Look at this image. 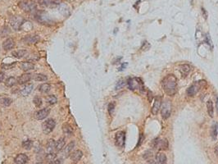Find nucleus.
Wrapping results in <instances>:
<instances>
[{
	"label": "nucleus",
	"mask_w": 218,
	"mask_h": 164,
	"mask_svg": "<svg viewBox=\"0 0 218 164\" xmlns=\"http://www.w3.org/2000/svg\"><path fill=\"white\" fill-rule=\"evenodd\" d=\"M126 65H127L126 63H125V64L122 65V66H121V67H120V68H119V71H121V70H123V68H125V67Z\"/></svg>",
	"instance_id": "obj_48"
},
{
	"label": "nucleus",
	"mask_w": 218,
	"mask_h": 164,
	"mask_svg": "<svg viewBox=\"0 0 218 164\" xmlns=\"http://www.w3.org/2000/svg\"><path fill=\"white\" fill-rule=\"evenodd\" d=\"M62 0H49V7L50 8H58L62 4Z\"/></svg>",
	"instance_id": "obj_36"
},
{
	"label": "nucleus",
	"mask_w": 218,
	"mask_h": 164,
	"mask_svg": "<svg viewBox=\"0 0 218 164\" xmlns=\"http://www.w3.org/2000/svg\"><path fill=\"white\" fill-rule=\"evenodd\" d=\"M202 12H203V16H204V18L207 19V17H208V13H207V12L205 11V9H204L203 8H202Z\"/></svg>",
	"instance_id": "obj_44"
},
{
	"label": "nucleus",
	"mask_w": 218,
	"mask_h": 164,
	"mask_svg": "<svg viewBox=\"0 0 218 164\" xmlns=\"http://www.w3.org/2000/svg\"><path fill=\"white\" fill-rule=\"evenodd\" d=\"M56 157H57V155L54 153H50V154H48L46 155V157H45V159H46V162H47V163L50 164L52 163L53 161H54L55 159H56Z\"/></svg>",
	"instance_id": "obj_30"
},
{
	"label": "nucleus",
	"mask_w": 218,
	"mask_h": 164,
	"mask_svg": "<svg viewBox=\"0 0 218 164\" xmlns=\"http://www.w3.org/2000/svg\"><path fill=\"white\" fill-rule=\"evenodd\" d=\"M216 106H217V112L218 113V98H217V104H216Z\"/></svg>",
	"instance_id": "obj_49"
},
{
	"label": "nucleus",
	"mask_w": 218,
	"mask_h": 164,
	"mask_svg": "<svg viewBox=\"0 0 218 164\" xmlns=\"http://www.w3.org/2000/svg\"><path fill=\"white\" fill-rule=\"evenodd\" d=\"M16 66V62H13V63H10V64H3L1 66V67L3 68V69H5V70H10L12 69L13 67H15Z\"/></svg>",
	"instance_id": "obj_38"
},
{
	"label": "nucleus",
	"mask_w": 218,
	"mask_h": 164,
	"mask_svg": "<svg viewBox=\"0 0 218 164\" xmlns=\"http://www.w3.org/2000/svg\"><path fill=\"white\" fill-rule=\"evenodd\" d=\"M147 96H148V99H149V102H151V101L153 100V98H154V96H153V93H152V92H151L150 90H149V91H148V95H147Z\"/></svg>",
	"instance_id": "obj_43"
},
{
	"label": "nucleus",
	"mask_w": 218,
	"mask_h": 164,
	"mask_svg": "<svg viewBox=\"0 0 218 164\" xmlns=\"http://www.w3.org/2000/svg\"><path fill=\"white\" fill-rule=\"evenodd\" d=\"M50 113V108H45L43 109L37 111L35 113V117L37 120H43L46 118Z\"/></svg>",
	"instance_id": "obj_12"
},
{
	"label": "nucleus",
	"mask_w": 218,
	"mask_h": 164,
	"mask_svg": "<svg viewBox=\"0 0 218 164\" xmlns=\"http://www.w3.org/2000/svg\"><path fill=\"white\" fill-rule=\"evenodd\" d=\"M50 164H61V161L58 160V159H55L54 161H53L52 163H50Z\"/></svg>",
	"instance_id": "obj_46"
},
{
	"label": "nucleus",
	"mask_w": 218,
	"mask_h": 164,
	"mask_svg": "<svg viewBox=\"0 0 218 164\" xmlns=\"http://www.w3.org/2000/svg\"><path fill=\"white\" fill-rule=\"evenodd\" d=\"M125 85V81L123 80H120L119 81L117 82V85H116V90H120V89H121L122 87H124Z\"/></svg>",
	"instance_id": "obj_40"
},
{
	"label": "nucleus",
	"mask_w": 218,
	"mask_h": 164,
	"mask_svg": "<svg viewBox=\"0 0 218 164\" xmlns=\"http://www.w3.org/2000/svg\"><path fill=\"white\" fill-rule=\"evenodd\" d=\"M21 69H22L25 71H28L30 70L35 69V64L30 62H22L20 63Z\"/></svg>",
	"instance_id": "obj_20"
},
{
	"label": "nucleus",
	"mask_w": 218,
	"mask_h": 164,
	"mask_svg": "<svg viewBox=\"0 0 218 164\" xmlns=\"http://www.w3.org/2000/svg\"><path fill=\"white\" fill-rule=\"evenodd\" d=\"M18 6L21 10H23L25 12H33L36 10L37 8L36 3L32 0H21L19 2Z\"/></svg>",
	"instance_id": "obj_3"
},
{
	"label": "nucleus",
	"mask_w": 218,
	"mask_h": 164,
	"mask_svg": "<svg viewBox=\"0 0 218 164\" xmlns=\"http://www.w3.org/2000/svg\"><path fill=\"white\" fill-rule=\"evenodd\" d=\"M115 108V104L114 103H110L108 104V112L110 114H112L113 113Z\"/></svg>",
	"instance_id": "obj_42"
},
{
	"label": "nucleus",
	"mask_w": 218,
	"mask_h": 164,
	"mask_svg": "<svg viewBox=\"0 0 218 164\" xmlns=\"http://www.w3.org/2000/svg\"><path fill=\"white\" fill-rule=\"evenodd\" d=\"M214 152H215V154H216V156L218 158V145L216 146V148H215V150H214Z\"/></svg>",
	"instance_id": "obj_47"
},
{
	"label": "nucleus",
	"mask_w": 218,
	"mask_h": 164,
	"mask_svg": "<svg viewBox=\"0 0 218 164\" xmlns=\"http://www.w3.org/2000/svg\"><path fill=\"white\" fill-rule=\"evenodd\" d=\"M32 145H33V141L30 139H27L22 142V147L26 150H30L32 148Z\"/></svg>",
	"instance_id": "obj_35"
},
{
	"label": "nucleus",
	"mask_w": 218,
	"mask_h": 164,
	"mask_svg": "<svg viewBox=\"0 0 218 164\" xmlns=\"http://www.w3.org/2000/svg\"><path fill=\"white\" fill-rule=\"evenodd\" d=\"M179 71H180V72L181 73V75H183L184 77H185V76H187L189 73L190 72L191 67H190V66L188 64L180 65V66H179Z\"/></svg>",
	"instance_id": "obj_18"
},
{
	"label": "nucleus",
	"mask_w": 218,
	"mask_h": 164,
	"mask_svg": "<svg viewBox=\"0 0 218 164\" xmlns=\"http://www.w3.org/2000/svg\"><path fill=\"white\" fill-rule=\"evenodd\" d=\"M127 85H128V88L131 90H138L143 91L144 89V83H143L142 80L137 78V77L129 78L127 80Z\"/></svg>",
	"instance_id": "obj_2"
},
{
	"label": "nucleus",
	"mask_w": 218,
	"mask_h": 164,
	"mask_svg": "<svg viewBox=\"0 0 218 164\" xmlns=\"http://www.w3.org/2000/svg\"><path fill=\"white\" fill-rule=\"evenodd\" d=\"M32 78L35 80V81H45V80H47V76L44 74H35L33 76H32Z\"/></svg>",
	"instance_id": "obj_29"
},
{
	"label": "nucleus",
	"mask_w": 218,
	"mask_h": 164,
	"mask_svg": "<svg viewBox=\"0 0 218 164\" xmlns=\"http://www.w3.org/2000/svg\"><path fill=\"white\" fill-rule=\"evenodd\" d=\"M3 80H4V73L3 72H0V83L3 82Z\"/></svg>",
	"instance_id": "obj_45"
},
{
	"label": "nucleus",
	"mask_w": 218,
	"mask_h": 164,
	"mask_svg": "<svg viewBox=\"0 0 218 164\" xmlns=\"http://www.w3.org/2000/svg\"><path fill=\"white\" fill-rule=\"evenodd\" d=\"M26 54V50L25 49H20L17 50V51H13L12 53V55L13 57H15L16 58H23L25 55Z\"/></svg>",
	"instance_id": "obj_27"
},
{
	"label": "nucleus",
	"mask_w": 218,
	"mask_h": 164,
	"mask_svg": "<svg viewBox=\"0 0 218 164\" xmlns=\"http://www.w3.org/2000/svg\"><path fill=\"white\" fill-rule=\"evenodd\" d=\"M46 101H47V103H48L49 104L53 105L58 102V99H57V97H56L55 95H49V96H47V98H46Z\"/></svg>",
	"instance_id": "obj_32"
},
{
	"label": "nucleus",
	"mask_w": 218,
	"mask_h": 164,
	"mask_svg": "<svg viewBox=\"0 0 218 164\" xmlns=\"http://www.w3.org/2000/svg\"><path fill=\"white\" fill-rule=\"evenodd\" d=\"M55 126H56V122H55V121L53 119L49 118V119L46 120L45 122L42 124L43 132L46 134H50L55 128Z\"/></svg>",
	"instance_id": "obj_6"
},
{
	"label": "nucleus",
	"mask_w": 218,
	"mask_h": 164,
	"mask_svg": "<svg viewBox=\"0 0 218 164\" xmlns=\"http://www.w3.org/2000/svg\"><path fill=\"white\" fill-rule=\"evenodd\" d=\"M31 79H32L31 74H30V73H25V74L21 75L20 77L18 78L17 83H19L20 85H24V84L28 83Z\"/></svg>",
	"instance_id": "obj_16"
},
{
	"label": "nucleus",
	"mask_w": 218,
	"mask_h": 164,
	"mask_svg": "<svg viewBox=\"0 0 218 164\" xmlns=\"http://www.w3.org/2000/svg\"><path fill=\"white\" fill-rule=\"evenodd\" d=\"M36 164H45V163H36Z\"/></svg>",
	"instance_id": "obj_50"
},
{
	"label": "nucleus",
	"mask_w": 218,
	"mask_h": 164,
	"mask_svg": "<svg viewBox=\"0 0 218 164\" xmlns=\"http://www.w3.org/2000/svg\"><path fill=\"white\" fill-rule=\"evenodd\" d=\"M32 90H33V85L32 84H28V85H25L22 90H21V95H22V96H24V97L28 96L31 93Z\"/></svg>",
	"instance_id": "obj_23"
},
{
	"label": "nucleus",
	"mask_w": 218,
	"mask_h": 164,
	"mask_svg": "<svg viewBox=\"0 0 218 164\" xmlns=\"http://www.w3.org/2000/svg\"><path fill=\"white\" fill-rule=\"evenodd\" d=\"M115 141H116V144L118 147L120 148L124 147L125 141V134L124 131H119L116 134Z\"/></svg>",
	"instance_id": "obj_10"
},
{
	"label": "nucleus",
	"mask_w": 218,
	"mask_h": 164,
	"mask_svg": "<svg viewBox=\"0 0 218 164\" xmlns=\"http://www.w3.org/2000/svg\"><path fill=\"white\" fill-rule=\"evenodd\" d=\"M161 106H162V97L158 96V97H156L155 99H154V105H153L152 110H151L153 115H157L158 113L159 109L161 108Z\"/></svg>",
	"instance_id": "obj_13"
},
{
	"label": "nucleus",
	"mask_w": 218,
	"mask_h": 164,
	"mask_svg": "<svg viewBox=\"0 0 218 164\" xmlns=\"http://www.w3.org/2000/svg\"><path fill=\"white\" fill-rule=\"evenodd\" d=\"M33 103H34V104L36 108H40V106L42 105L43 104V102H42V99L39 97V96H36L34 98V99H33Z\"/></svg>",
	"instance_id": "obj_37"
},
{
	"label": "nucleus",
	"mask_w": 218,
	"mask_h": 164,
	"mask_svg": "<svg viewBox=\"0 0 218 164\" xmlns=\"http://www.w3.org/2000/svg\"><path fill=\"white\" fill-rule=\"evenodd\" d=\"M205 84H206V81H204V80L195 81L190 87H189V89L187 90V94L189 96H194L199 90H201V88Z\"/></svg>",
	"instance_id": "obj_5"
},
{
	"label": "nucleus",
	"mask_w": 218,
	"mask_h": 164,
	"mask_svg": "<svg viewBox=\"0 0 218 164\" xmlns=\"http://www.w3.org/2000/svg\"><path fill=\"white\" fill-rule=\"evenodd\" d=\"M28 157L25 154H18L14 159V162L16 164H25L28 162Z\"/></svg>",
	"instance_id": "obj_15"
},
{
	"label": "nucleus",
	"mask_w": 218,
	"mask_h": 164,
	"mask_svg": "<svg viewBox=\"0 0 218 164\" xmlns=\"http://www.w3.org/2000/svg\"><path fill=\"white\" fill-rule=\"evenodd\" d=\"M55 146H56V142L54 141V139H49L46 144V150H47L48 154L53 153V151L55 150Z\"/></svg>",
	"instance_id": "obj_22"
},
{
	"label": "nucleus",
	"mask_w": 218,
	"mask_h": 164,
	"mask_svg": "<svg viewBox=\"0 0 218 164\" xmlns=\"http://www.w3.org/2000/svg\"><path fill=\"white\" fill-rule=\"evenodd\" d=\"M75 147V142L74 141H71L70 142L69 144H67L66 147L64 148V150H63V156L65 158H67L69 157L71 154V151L73 150Z\"/></svg>",
	"instance_id": "obj_19"
},
{
	"label": "nucleus",
	"mask_w": 218,
	"mask_h": 164,
	"mask_svg": "<svg viewBox=\"0 0 218 164\" xmlns=\"http://www.w3.org/2000/svg\"><path fill=\"white\" fill-rule=\"evenodd\" d=\"M35 17L37 21H39L40 23L44 24V25H49V24L53 23V20L50 18L49 14L44 11L37 12L35 13Z\"/></svg>",
	"instance_id": "obj_4"
},
{
	"label": "nucleus",
	"mask_w": 218,
	"mask_h": 164,
	"mask_svg": "<svg viewBox=\"0 0 218 164\" xmlns=\"http://www.w3.org/2000/svg\"><path fill=\"white\" fill-rule=\"evenodd\" d=\"M15 46V41L14 40L8 38L3 43V48L5 50H11Z\"/></svg>",
	"instance_id": "obj_17"
},
{
	"label": "nucleus",
	"mask_w": 218,
	"mask_h": 164,
	"mask_svg": "<svg viewBox=\"0 0 218 164\" xmlns=\"http://www.w3.org/2000/svg\"><path fill=\"white\" fill-rule=\"evenodd\" d=\"M167 158L166 154L162 152H159L156 154L154 162L151 164H167Z\"/></svg>",
	"instance_id": "obj_11"
},
{
	"label": "nucleus",
	"mask_w": 218,
	"mask_h": 164,
	"mask_svg": "<svg viewBox=\"0 0 218 164\" xmlns=\"http://www.w3.org/2000/svg\"><path fill=\"white\" fill-rule=\"evenodd\" d=\"M23 40L26 44H36L40 40V37L37 35H28Z\"/></svg>",
	"instance_id": "obj_21"
},
{
	"label": "nucleus",
	"mask_w": 218,
	"mask_h": 164,
	"mask_svg": "<svg viewBox=\"0 0 218 164\" xmlns=\"http://www.w3.org/2000/svg\"><path fill=\"white\" fill-rule=\"evenodd\" d=\"M162 87L165 94L173 96L177 91V79L174 75H167L162 81Z\"/></svg>",
	"instance_id": "obj_1"
},
{
	"label": "nucleus",
	"mask_w": 218,
	"mask_h": 164,
	"mask_svg": "<svg viewBox=\"0 0 218 164\" xmlns=\"http://www.w3.org/2000/svg\"><path fill=\"white\" fill-rule=\"evenodd\" d=\"M16 80L14 77H8V79L5 80V85L8 86V87H12L16 84Z\"/></svg>",
	"instance_id": "obj_31"
},
{
	"label": "nucleus",
	"mask_w": 218,
	"mask_h": 164,
	"mask_svg": "<svg viewBox=\"0 0 218 164\" xmlns=\"http://www.w3.org/2000/svg\"><path fill=\"white\" fill-rule=\"evenodd\" d=\"M218 134V123H214L213 126H212V130H211V135H212V138H213L214 140L217 139V137Z\"/></svg>",
	"instance_id": "obj_28"
},
{
	"label": "nucleus",
	"mask_w": 218,
	"mask_h": 164,
	"mask_svg": "<svg viewBox=\"0 0 218 164\" xmlns=\"http://www.w3.org/2000/svg\"><path fill=\"white\" fill-rule=\"evenodd\" d=\"M50 89H51V85L49 83H44V84H41V85L38 86L39 91L41 92V93H43V94L48 93L50 90Z\"/></svg>",
	"instance_id": "obj_25"
},
{
	"label": "nucleus",
	"mask_w": 218,
	"mask_h": 164,
	"mask_svg": "<svg viewBox=\"0 0 218 164\" xmlns=\"http://www.w3.org/2000/svg\"><path fill=\"white\" fill-rule=\"evenodd\" d=\"M207 108H208V113L210 117H213V113H214V109H213V104L211 100H208L207 102Z\"/></svg>",
	"instance_id": "obj_34"
},
{
	"label": "nucleus",
	"mask_w": 218,
	"mask_h": 164,
	"mask_svg": "<svg viewBox=\"0 0 218 164\" xmlns=\"http://www.w3.org/2000/svg\"><path fill=\"white\" fill-rule=\"evenodd\" d=\"M82 156H83V153H82L80 150H75L73 153L71 154L70 158H71V161H72L74 163H78L80 160L81 159Z\"/></svg>",
	"instance_id": "obj_14"
},
{
	"label": "nucleus",
	"mask_w": 218,
	"mask_h": 164,
	"mask_svg": "<svg viewBox=\"0 0 218 164\" xmlns=\"http://www.w3.org/2000/svg\"><path fill=\"white\" fill-rule=\"evenodd\" d=\"M62 131L64 134H67V135H71L73 134V128L71 125L66 123V124L62 125Z\"/></svg>",
	"instance_id": "obj_26"
},
{
	"label": "nucleus",
	"mask_w": 218,
	"mask_h": 164,
	"mask_svg": "<svg viewBox=\"0 0 218 164\" xmlns=\"http://www.w3.org/2000/svg\"><path fill=\"white\" fill-rule=\"evenodd\" d=\"M151 145L159 150H164L168 148V142L167 139H155L153 140L151 143Z\"/></svg>",
	"instance_id": "obj_7"
},
{
	"label": "nucleus",
	"mask_w": 218,
	"mask_h": 164,
	"mask_svg": "<svg viewBox=\"0 0 218 164\" xmlns=\"http://www.w3.org/2000/svg\"><path fill=\"white\" fill-rule=\"evenodd\" d=\"M37 2L39 3L40 5L48 7L49 6V0H37Z\"/></svg>",
	"instance_id": "obj_41"
},
{
	"label": "nucleus",
	"mask_w": 218,
	"mask_h": 164,
	"mask_svg": "<svg viewBox=\"0 0 218 164\" xmlns=\"http://www.w3.org/2000/svg\"><path fill=\"white\" fill-rule=\"evenodd\" d=\"M23 18L21 16H13L10 19V24L12 27L16 30H18L21 29V26L23 24Z\"/></svg>",
	"instance_id": "obj_9"
},
{
	"label": "nucleus",
	"mask_w": 218,
	"mask_h": 164,
	"mask_svg": "<svg viewBox=\"0 0 218 164\" xmlns=\"http://www.w3.org/2000/svg\"><path fill=\"white\" fill-rule=\"evenodd\" d=\"M171 104L170 101H167L162 105L161 108V116L162 117L163 119H167L171 116Z\"/></svg>",
	"instance_id": "obj_8"
},
{
	"label": "nucleus",
	"mask_w": 218,
	"mask_h": 164,
	"mask_svg": "<svg viewBox=\"0 0 218 164\" xmlns=\"http://www.w3.org/2000/svg\"><path fill=\"white\" fill-rule=\"evenodd\" d=\"M153 158V153H152V151H150V150H148V151H146L144 154V159H146V160H150V159Z\"/></svg>",
	"instance_id": "obj_39"
},
{
	"label": "nucleus",
	"mask_w": 218,
	"mask_h": 164,
	"mask_svg": "<svg viewBox=\"0 0 218 164\" xmlns=\"http://www.w3.org/2000/svg\"><path fill=\"white\" fill-rule=\"evenodd\" d=\"M12 103V99H10V98L4 97V98H1V99H0V104H3V106H6V107L11 105Z\"/></svg>",
	"instance_id": "obj_33"
},
{
	"label": "nucleus",
	"mask_w": 218,
	"mask_h": 164,
	"mask_svg": "<svg viewBox=\"0 0 218 164\" xmlns=\"http://www.w3.org/2000/svg\"><path fill=\"white\" fill-rule=\"evenodd\" d=\"M65 146V139L64 138H60L56 141V146H55V150L57 152L62 151Z\"/></svg>",
	"instance_id": "obj_24"
}]
</instances>
